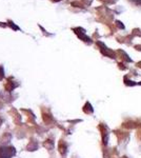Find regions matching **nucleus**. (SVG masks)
<instances>
[{
    "label": "nucleus",
    "instance_id": "nucleus-4",
    "mask_svg": "<svg viewBox=\"0 0 141 158\" xmlns=\"http://www.w3.org/2000/svg\"><path fill=\"white\" fill-rule=\"evenodd\" d=\"M139 84H141V82H139Z\"/></svg>",
    "mask_w": 141,
    "mask_h": 158
},
{
    "label": "nucleus",
    "instance_id": "nucleus-2",
    "mask_svg": "<svg viewBox=\"0 0 141 158\" xmlns=\"http://www.w3.org/2000/svg\"><path fill=\"white\" fill-rule=\"evenodd\" d=\"M116 25L119 28V29H121V30H123L124 29V24L122 23V22H120V21H116Z\"/></svg>",
    "mask_w": 141,
    "mask_h": 158
},
{
    "label": "nucleus",
    "instance_id": "nucleus-1",
    "mask_svg": "<svg viewBox=\"0 0 141 158\" xmlns=\"http://www.w3.org/2000/svg\"><path fill=\"white\" fill-rule=\"evenodd\" d=\"M15 154L14 147H1L0 149V158H10Z\"/></svg>",
    "mask_w": 141,
    "mask_h": 158
},
{
    "label": "nucleus",
    "instance_id": "nucleus-3",
    "mask_svg": "<svg viewBox=\"0 0 141 158\" xmlns=\"http://www.w3.org/2000/svg\"><path fill=\"white\" fill-rule=\"evenodd\" d=\"M131 2H133L134 4H136V5H140L141 4V0H130Z\"/></svg>",
    "mask_w": 141,
    "mask_h": 158
}]
</instances>
